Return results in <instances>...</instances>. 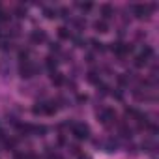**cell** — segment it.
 I'll return each instance as SVG.
<instances>
[{
    "label": "cell",
    "instance_id": "1",
    "mask_svg": "<svg viewBox=\"0 0 159 159\" xmlns=\"http://www.w3.org/2000/svg\"><path fill=\"white\" fill-rule=\"evenodd\" d=\"M71 133L75 135V139L84 140L90 137V127L86 124H71Z\"/></svg>",
    "mask_w": 159,
    "mask_h": 159
},
{
    "label": "cell",
    "instance_id": "2",
    "mask_svg": "<svg viewBox=\"0 0 159 159\" xmlns=\"http://www.w3.org/2000/svg\"><path fill=\"white\" fill-rule=\"evenodd\" d=\"M153 8H155L153 4H135V6H131V11H133L139 19H144V17L150 15V11H152Z\"/></svg>",
    "mask_w": 159,
    "mask_h": 159
},
{
    "label": "cell",
    "instance_id": "3",
    "mask_svg": "<svg viewBox=\"0 0 159 159\" xmlns=\"http://www.w3.org/2000/svg\"><path fill=\"white\" fill-rule=\"evenodd\" d=\"M98 118H99L101 124L109 125V124H114V122H116V112H114L112 109H101V111L98 112Z\"/></svg>",
    "mask_w": 159,
    "mask_h": 159
},
{
    "label": "cell",
    "instance_id": "4",
    "mask_svg": "<svg viewBox=\"0 0 159 159\" xmlns=\"http://www.w3.org/2000/svg\"><path fill=\"white\" fill-rule=\"evenodd\" d=\"M34 73H36V67H34V64H30V60L21 64V77L28 79V77H34Z\"/></svg>",
    "mask_w": 159,
    "mask_h": 159
},
{
    "label": "cell",
    "instance_id": "5",
    "mask_svg": "<svg viewBox=\"0 0 159 159\" xmlns=\"http://www.w3.org/2000/svg\"><path fill=\"white\" fill-rule=\"evenodd\" d=\"M30 38H32L34 43H43V41H47V34H45L43 30H34Z\"/></svg>",
    "mask_w": 159,
    "mask_h": 159
},
{
    "label": "cell",
    "instance_id": "6",
    "mask_svg": "<svg viewBox=\"0 0 159 159\" xmlns=\"http://www.w3.org/2000/svg\"><path fill=\"white\" fill-rule=\"evenodd\" d=\"M101 15H103V21L111 19V17L114 15V8L109 6V4H103V6H101Z\"/></svg>",
    "mask_w": 159,
    "mask_h": 159
},
{
    "label": "cell",
    "instance_id": "7",
    "mask_svg": "<svg viewBox=\"0 0 159 159\" xmlns=\"http://www.w3.org/2000/svg\"><path fill=\"white\" fill-rule=\"evenodd\" d=\"M94 28H96L98 32H101V34H105V32H109V25H107V21H103V19H99V21H96V23H94Z\"/></svg>",
    "mask_w": 159,
    "mask_h": 159
},
{
    "label": "cell",
    "instance_id": "8",
    "mask_svg": "<svg viewBox=\"0 0 159 159\" xmlns=\"http://www.w3.org/2000/svg\"><path fill=\"white\" fill-rule=\"evenodd\" d=\"M58 36H60V39H73L71 30L66 28V26H60V28H58Z\"/></svg>",
    "mask_w": 159,
    "mask_h": 159
},
{
    "label": "cell",
    "instance_id": "9",
    "mask_svg": "<svg viewBox=\"0 0 159 159\" xmlns=\"http://www.w3.org/2000/svg\"><path fill=\"white\" fill-rule=\"evenodd\" d=\"M56 66H58V62H56V58H52V56H49V58H45V67H47L49 71H52V73H54V69H56Z\"/></svg>",
    "mask_w": 159,
    "mask_h": 159
},
{
    "label": "cell",
    "instance_id": "10",
    "mask_svg": "<svg viewBox=\"0 0 159 159\" xmlns=\"http://www.w3.org/2000/svg\"><path fill=\"white\" fill-rule=\"evenodd\" d=\"M66 83V77L62 75V73H52V84H56V86H62Z\"/></svg>",
    "mask_w": 159,
    "mask_h": 159
},
{
    "label": "cell",
    "instance_id": "11",
    "mask_svg": "<svg viewBox=\"0 0 159 159\" xmlns=\"http://www.w3.org/2000/svg\"><path fill=\"white\" fill-rule=\"evenodd\" d=\"M88 81H90L92 84H98V86H99V83H101V79H99V75H98L96 71H90V73H88Z\"/></svg>",
    "mask_w": 159,
    "mask_h": 159
},
{
    "label": "cell",
    "instance_id": "12",
    "mask_svg": "<svg viewBox=\"0 0 159 159\" xmlns=\"http://www.w3.org/2000/svg\"><path fill=\"white\" fill-rule=\"evenodd\" d=\"M148 62H150L148 58H144L142 54H139V56L135 58V67H144V66H146Z\"/></svg>",
    "mask_w": 159,
    "mask_h": 159
},
{
    "label": "cell",
    "instance_id": "13",
    "mask_svg": "<svg viewBox=\"0 0 159 159\" xmlns=\"http://www.w3.org/2000/svg\"><path fill=\"white\" fill-rule=\"evenodd\" d=\"M90 43H92V49H94V51H99V52L105 51V47H103L101 41H98V39H90Z\"/></svg>",
    "mask_w": 159,
    "mask_h": 159
},
{
    "label": "cell",
    "instance_id": "14",
    "mask_svg": "<svg viewBox=\"0 0 159 159\" xmlns=\"http://www.w3.org/2000/svg\"><path fill=\"white\" fill-rule=\"evenodd\" d=\"M4 144H6V148H8V150H11V152H13V150H15V146H17V140H15V139H6V140H4Z\"/></svg>",
    "mask_w": 159,
    "mask_h": 159
},
{
    "label": "cell",
    "instance_id": "15",
    "mask_svg": "<svg viewBox=\"0 0 159 159\" xmlns=\"http://www.w3.org/2000/svg\"><path fill=\"white\" fill-rule=\"evenodd\" d=\"M56 13H58L56 10H52V8H45V17H47V19H54V17H58Z\"/></svg>",
    "mask_w": 159,
    "mask_h": 159
},
{
    "label": "cell",
    "instance_id": "16",
    "mask_svg": "<svg viewBox=\"0 0 159 159\" xmlns=\"http://www.w3.org/2000/svg\"><path fill=\"white\" fill-rule=\"evenodd\" d=\"M15 15H17V17H25V15H26V8H25V6H17V8H15Z\"/></svg>",
    "mask_w": 159,
    "mask_h": 159
},
{
    "label": "cell",
    "instance_id": "17",
    "mask_svg": "<svg viewBox=\"0 0 159 159\" xmlns=\"http://www.w3.org/2000/svg\"><path fill=\"white\" fill-rule=\"evenodd\" d=\"M32 131L38 133V135H45L47 133V127L45 125H36V127H32Z\"/></svg>",
    "mask_w": 159,
    "mask_h": 159
},
{
    "label": "cell",
    "instance_id": "18",
    "mask_svg": "<svg viewBox=\"0 0 159 159\" xmlns=\"http://www.w3.org/2000/svg\"><path fill=\"white\" fill-rule=\"evenodd\" d=\"M10 13L8 11H4V10H0V23H6V21H10Z\"/></svg>",
    "mask_w": 159,
    "mask_h": 159
},
{
    "label": "cell",
    "instance_id": "19",
    "mask_svg": "<svg viewBox=\"0 0 159 159\" xmlns=\"http://www.w3.org/2000/svg\"><path fill=\"white\" fill-rule=\"evenodd\" d=\"M79 8H81L83 11H88V10H92V4L90 2H84V4H79Z\"/></svg>",
    "mask_w": 159,
    "mask_h": 159
},
{
    "label": "cell",
    "instance_id": "20",
    "mask_svg": "<svg viewBox=\"0 0 159 159\" xmlns=\"http://www.w3.org/2000/svg\"><path fill=\"white\" fill-rule=\"evenodd\" d=\"M51 51L58 52V51H60V45H58V43H51Z\"/></svg>",
    "mask_w": 159,
    "mask_h": 159
},
{
    "label": "cell",
    "instance_id": "21",
    "mask_svg": "<svg viewBox=\"0 0 159 159\" xmlns=\"http://www.w3.org/2000/svg\"><path fill=\"white\" fill-rule=\"evenodd\" d=\"M77 101H79V103H84V101H86V96H79Z\"/></svg>",
    "mask_w": 159,
    "mask_h": 159
},
{
    "label": "cell",
    "instance_id": "22",
    "mask_svg": "<svg viewBox=\"0 0 159 159\" xmlns=\"http://www.w3.org/2000/svg\"><path fill=\"white\" fill-rule=\"evenodd\" d=\"M79 159H90V155H83V153H79Z\"/></svg>",
    "mask_w": 159,
    "mask_h": 159
},
{
    "label": "cell",
    "instance_id": "23",
    "mask_svg": "<svg viewBox=\"0 0 159 159\" xmlns=\"http://www.w3.org/2000/svg\"><path fill=\"white\" fill-rule=\"evenodd\" d=\"M0 43H2V34H0Z\"/></svg>",
    "mask_w": 159,
    "mask_h": 159
}]
</instances>
